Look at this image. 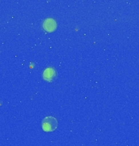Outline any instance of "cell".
I'll use <instances>...</instances> for the list:
<instances>
[{"instance_id": "cell-1", "label": "cell", "mask_w": 139, "mask_h": 146, "mask_svg": "<svg viewBox=\"0 0 139 146\" xmlns=\"http://www.w3.org/2000/svg\"><path fill=\"white\" fill-rule=\"evenodd\" d=\"M58 127V121L52 116H47L44 118L42 122H41V127L44 131L49 132V131H53L57 128Z\"/></svg>"}, {"instance_id": "cell-2", "label": "cell", "mask_w": 139, "mask_h": 146, "mask_svg": "<svg viewBox=\"0 0 139 146\" xmlns=\"http://www.w3.org/2000/svg\"><path fill=\"white\" fill-rule=\"evenodd\" d=\"M57 73L56 71L53 68H46V70L43 72V75H42V77L43 79L48 81V82H51L53 80H55V79L56 78Z\"/></svg>"}, {"instance_id": "cell-3", "label": "cell", "mask_w": 139, "mask_h": 146, "mask_svg": "<svg viewBox=\"0 0 139 146\" xmlns=\"http://www.w3.org/2000/svg\"><path fill=\"white\" fill-rule=\"evenodd\" d=\"M43 28L47 32H53L56 29V23L53 19H47L43 23Z\"/></svg>"}]
</instances>
